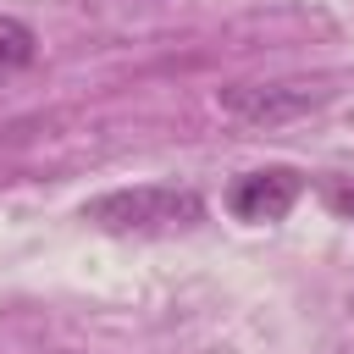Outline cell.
<instances>
[{
    "label": "cell",
    "mask_w": 354,
    "mask_h": 354,
    "mask_svg": "<svg viewBox=\"0 0 354 354\" xmlns=\"http://www.w3.org/2000/svg\"><path fill=\"white\" fill-rule=\"evenodd\" d=\"M83 221L100 232H188L205 221V199L188 183H133V188H111L83 199Z\"/></svg>",
    "instance_id": "obj_1"
},
{
    "label": "cell",
    "mask_w": 354,
    "mask_h": 354,
    "mask_svg": "<svg viewBox=\"0 0 354 354\" xmlns=\"http://www.w3.org/2000/svg\"><path fill=\"white\" fill-rule=\"evenodd\" d=\"M299 199H304V171H293V166H260V171H243L227 188V210L249 227L282 221Z\"/></svg>",
    "instance_id": "obj_2"
},
{
    "label": "cell",
    "mask_w": 354,
    "mask_h": 354,
    "mask_svg": "<svg viewBox=\"0 0 354 354\" xmlns=\"http://www.w3.org/2000/svg\"><path fill=\"white\" fill-rule=\"evenodd\" d=\"M216 100L243 122H288V116L315 111L326 100V88L321 83H227Z\"/></svg>",
    "instance_id": "obj_3"
},
{
    "label": "cell",
    "mask_w": 354,
    "mask_h": 354,
    "mask_svg": "<svg viewBox=\"0 0 354 354\" xmlns=\"http://www.w3.org/2000/svg\"><path fill=\"white\" fill-rule=\"evenodd\" d=\"M33 55H39V33L22 17H0V77L33 66Z\"/></svg>",
    "instance_id": "obj_4"
}]
</instances>
